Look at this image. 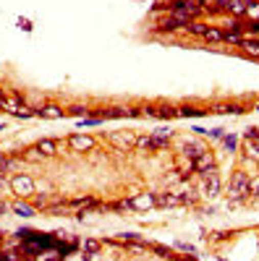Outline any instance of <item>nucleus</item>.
<instances>
[{
	"label": "nucleus",
	"instance_id": "nucleus-1",
	"mask_svg": "<svg viewBox=\"0 0 259 261\" xmlns=\"http://www.w3.org/2000/svg\"><path fill=\"white\" fill-rule=\"evenodd\" d=\"M246 193H249V175L244 170H236L230 183H228V199L230 201H244Z\"/></svg>",
	"mask_w": 259,
	"mask_h": 261
},
{
	"label": "nucleus",
	"instance_id": "nucleus-2",
	"mask_svg": "<svg viewBox=\"0 0 259 261\" xmlns=\"http://www.w3.org/2000/svg\"><path fill=\"white\" fill-rule=\"evenodd\" d=\"M194 170L199 172V175L209 178V175H218V165H215V157H212V151H202V154L194 160Z\"/></svg>",
	"mask_w": 259,
	"mask_h": 261
},
{
	"label": "nucleus",
	"instance_id": "nucleus-3",
	"mask_svg": "<svg viewBox=\"0 0 259 261\" xmlns=\"http://www.w3.org/2000/svg\"><path fill=\"white\" fill-rule=\"evenodd\" d=\"M34 180L29 175H13L11 178V191L18 196V199H29V196L34 193Z\"/></svg>",
	"mask_w": 259,
	"mask_h": 261
},
{
	"label": "nucleus",
	"instance_id": "nucleus-4",
	"mask_svg": "<svg viewBox=\"0 0 259 261\" xmlns=\"http://www.w3.org/2000/svg\"><path fill=\"white\" fill-rule=\"evenodd\" d=\"M68 146L74 151H89V149H95V139L86 134H74V136H68Z\"/></svg>",
	"mask_w": 259,
	"mask_h": 261
},
{
	"label": "nucleus",
	"instance_id": "nucleus-5",
	"mask_svg": "<svg viewBox=\"0 0 259 261\" xmlns=\"http://www.w3.org/2000/svg\"><path fill=\"white\" fill-rule=\"evenodd\" d=\"M131 209H136V212H147V209H152V206H157L155 204V196L152 193H139V196H134L131 201Z\"/></svg>",
	"mask_w": 259,
	"mask_h": 261
},
{
	"label": "nucleus",
	"instance_id": "nucleus-6",
	"mask_svg": "<svg viewBox=\"0 0 259 261\" xmlns=\"http://www.w3.org/2000/svg\"><path fill=\"white\" fill-rule=\"evenodd\" d=\"M136 146H139V149H147V151H157V149H168V141H162V139H155L152 134H149V136H142V139H136Z\"/></svg>",
	"mask_w": 259,
	"mask_h": 261
},
{
	"label": "nucleus",
	"instance_id": "nucleus-7",
	"mask_svg": "<svg viewBox=\"0 0 259 261\" xmlns=\"http://www.w3.org/2000/svg\"><path fill=\"white\" fill-rule=\"evenodd\" d=\"M110 141H113L121 151H128L131 146H136V136H134V134H113Z\"/></svg>",
	"mask_w": 259,
	"mask_h": 261
},
{
	"label": "nucleus",
	"instance_id": "nucleus-8",
	"mask_svg": "<svg viewBox=\"0 0 259 261\" xmlns=\"http://www.w3.org/2000/svg\"><path fill=\"white\" fill-rule=\"evenodd\" d=\"M225 13L233 16V18H244V13H246V0H228V3H225Z\"/></svg>",
	"mask_w": 259,
	"mask_h": 261
},
{
	"label": "nucleus",
	"instance_id": "nucleus-9",
	"mask_svg": "<svg viewBox=\"0 0 259 261\" xmlns=\"http://www.w3.org/2000/svg\"><path fill=\"white\" fill-rule=\"evenodd\" d=\"M181 27H189V21L181 18V16H176V13H170V18H165L162 24H160L162 32H176V29H181Z\"/></svg>",
	"mask_w": 259,
	"mask_h": 261
},
{
	"label": "nucleus",
	"instance_id": "nucleus-10",
	"mask_svg": "<svg viewBox=\"0 0 259 261\" xmlns=\"http://www.w3.org/2000/svg\"><path fill=\"white\" fill-rule=\"evenodd\" d=\"M202 151H207V146H204L202 141H186V144H183V154H186L191 162L197 160V157L202 154Z\"/></svg>",
	"mask_w": 259,
	"mask_h": 261
},
{
	"label": "nucleus",
	"instance_id": "nucleus-11",
	"mask_svg": "<svg viewBox=\"0 0 259 261\" xmlns=\"http://www.w3.org/2000/svg\"><path fill=\"white\" fill-rule=\"evenodd\" d=\"M37 149H39L42 157H55V154H58V141H55V139H42V141L37 144Z\"/></svg>",
	"mask_w": 259,
	"mask_h": 261
},
{
	"label": "nucleus",
	"instance_id": "nucleus-12",
	"mask_svg": "<svg viewBox=\"0 0 259 261\" xmlns=\"http://www.w3.org/2000/svg\"><path fill=\"white\" fill-rule=\"evenodd\" d=\"M239 47H244V53H246V55H251V58H256V60H259V39H256V37H244Z\"/></svg>",
	"mask_w": 259,
	"mask_h": 261
},
{
	"label": "nucleus",
	"instance_id": "nucleus-13",
	"mask_svg": "<svg viewBox=\"0 0 259 261\" xmlns=\"http://www.w3.org/2000/svg\"><path fill=\"white\" fill-rule=\"evenodd\" d=\"M11 212H13V214H18V217H34V214H37V209H34L32 204L21 201V199L11 204Z\"/></svg>",
	"mask_w": 259,
	"mask_h": 261
},
{
	"label": "nucleus",
	"instance_id": "nucleus-14",
	"mask_svg": "<svg viewBox=\"0 0 259 261\" xmlns=\"http://www.w3.org/2000/svg\"><path fill=\"white\" fill-rule=\"evenodd\" d=\"M37 115L48 118V120H58V118H63V110L58 105H45V107H39V110H37Z\"/></svg>",
	"mask_w": 259,
	"mask_h": 261
},
{
	"label": "nucleus",
	"instance_id": "nucleus-15",
	"mask_svg": "<svg viewBox=\"0 0 259 261\" xmlns=\"http://www.w3.org/2000/svg\"><path fill=\"white\" fill-rule=\"evenodd\" d=\"M155 204H157V206H178V204H181V196L160 193V196H155Z\"/></svg>",
	"mask_w": 259,
	"mask_h": 261
},
{
	"label": "nucleus",
	"instance_id": "nucleus-16",
	"mask_svg": "<svg viewBox=\"0 0 259 261\" xmlns=\"http://www.w3.org/2000/svg\"><path fill=\"white\" fill-rule=\"evenodd\" d=\"M215 113H223V115H241L244 107H241V105H215Z\"/></svg>",
	"mask_w": 259,
	"mask_h": 261
},
{
	"label": "nucleus",
	"instance_id": "nucleus-17",
	"mask_svg": "<svg viewBox=\"0 0 259 261\" xmlns=\"http://www.w3.org/2000/svg\"><path fill=\"white\" fill-rule=\"evenodd\" d=\"M204 193H207V196H218V193H220V180H218V175H209V178H207Z\"/></svg>",
	"mask_w": 259,
	"mask_h": 261
},
{
	"label": "nucleus",
	"instance_id": "nucleus-18",
	"mask_svg": "<svg viewBox=\"0 0 259 261\" xmlns=\"http://www.w3.org/2000/svg\"><path fill=\"white\" fill-rule=\"evenodd\" d=\"M249 21H259V0H246V13Z\"/></svg>",
	"mask_w": 259,
	"mask_h": 261
},
{
	"label": "nucleus",
	"instance_id": "nucleus-19",
	"mask_svg": "<svg viewBox=\"0 0 259 261\" xmlns=\"http://www.w3.org/2000/svg\"><path fill=\"white\" fill-rule=\"evenodd\" d=\"M204 110H197V107H181V110H176V118H202Z\"/></svg>",
	"mask_w": 259,
	"mask_h": 261
},
{
	"label": "nucleus",
	"instance_id": "nucleus-20",
	"mask_svg": "<svg viewBox=\"0 0 259 261\" xmlns=\"http://www.w3.org/2000/svg\"><path fill=\"white\" fill-rule=\"evenodd\" d=\"M128 115V110H126V107H110V110H105L100 118L105 120V118H126Z\"/></svg>",
	"mask_w": 259,
	"mask_h": 261
},
{
	"label": "nucleus",
	"instance_id": "nucleus-21",
	"mask_svg": "<svg viewBox=\"0 0 259 261\" xmlns=\"http://www.w3.org/2000/svg\"><path fill=\"white\" fill-rule=\"evenodd\" d=\"M16 165H18L16 157H0V172H11Z\"/></svg>",
	"mask_w": 259,
	"mask_h": 261
},
{
	"label": "nucleus",
	"instance_id": "nucleus-22",
	"mask_svg": "<svg viewBox=\"0 0 259 261\" xmlns=\"http://www.w3.org/2000/svg\"><path fill=\"white\" fill-rule=\"evenodd\" d=\"M244 34H236V32H223V42L225 45H241Z\"/></svg>",
	"mask_w": 259,
	"mask_h": 261
},
{
	"label": "nucleus",
	"instance_id": "nucleus-23",
	"mask_svg": "<svg viewBox=\"0 0 259 261\" xmlns=\"http://www.w3.org/2000/svg\"><path fill=\"white\" fill-rule=\"evenodd\" d=\"M204 39H207V42H223V32H220V29H215V27H207Z\"/></svg>",
	"mask_w": 259,
	"mask_h": 261
},
{
	"label": "nucleus",
	"instance_id": "nucleus-24",
	"mask_svg": "<svg viewBox=\"0 0 259 261\" xmlns=\"http://www.w3.org/2000/svg\"><path fill=\"white\" fill-rule=\"evenodd\" d=\"M191 34H197V37H204V32H207V27L204 24H199V21H189V27H186Z\"/></svg>",
	"mask_w": 259,
	"mask_h": 261
},
{
	"label": "nucleus",
	"instance_id": "nucleus-25",
	"mask_svg": "<svg viewBox=\"0 0 259 261\" xmlns=\"http://www.w3.org/2000/svg\"><path fill=\"white\" fill-rule=\"evenodd\" d=\"M81 248H84V253H97V251H100V241H95V238H86Z\"/></svg>",
	"mask_w": 259,
	"mask_h": 261
},
{
	"label": "nucleus",
	"instance_id": "nucleus-26",
	"mask_svg": "<svg viewBox=\"0 0 259 261\" xmlns=\"http://www.w3.org/2000/svg\"><path fill=\"white\" fill-rule=\"evenodd\" d=\"M155 118H176V107H155Z\"/></svg>",
	"mask_w": 259,
	"mask_h": 261
},
{
	"label": "nucleus",
	"instance_id": "nucleus-27",
	"mask_svg": "<svg viewBox=\"0 0 259 261\" xmlns=\"http://www.w3.org/2000/svg\"><path fill=\"white\" fill-rule=\"evenodd\" d=\"M152 136H155V139H162V141H170V139H173V130H170V128H155Z\"/></svg>",
	"mask_w": 259,
	"mask_h": 261
},
{
	"label": "nucleus",
	"instance_id": "nucleus-28",
	"mask_svg": "<svg viewBox=\"0 0 259 261\" xmlns=\"http://www.w3.org/2000/svg\"><path fill=\"white\" fill-rule=\"evenodd\" d=\"M0 261H27V258L16 251H6V253H0Z\"/></svg>",
	"mask_w": 259,
	"mask_h": 261
},
{
	"label": "nucleus",
	"instance_id": "nucleus-29",
	"mask_svg": "<svg viewBox=\"0 0 259 261\" xmlns=\"http://www.w3.org/2000/svg\"><path fill=\"white\" fill-rule=\"evenodd\" d=\"M152 251H155L157 256H162V258H176V253H173L170 248H165V246H152Z\"/></svg>",
	"mask_w": 259,
	"mask_h": 261
},
{
	"label": "nucleus",
	"instance_id": "nucleus-30",
	"mask_svg": "<svg viewBox=\"0 0 259 261\" xmlns=\"http://www.w3.org/2000/svg\"><path fill=\"white\" fill-rule=\"evenodd\" d=\"M21 160H42V154H39L37 146H32V149H27L24 154H21Z\"/></svg>",
	"mask_w": 259,
	"mask_h": 261
},
{
	"label": "nucleus",
	"instance_id": "nucleus-31",
	"mask_svg": "<svg viewBox=\"0 0 259 261\" xmlns=\"http://www.w3.org/2000/svg\"><path fill=\"white\" fill-rule=\"evenodd\" d=\"M68 113H71V115H76V118H86V113H89V110H86L84 105H74Z\"/></svg>",
	"mask_w": 259,
	"mask_h": 261
},
{
	"label": "nucleus",
	"instance_id": "nucleus-32",
	"mask_svg": "<svg viewBox=\"0 0 259 261\" xmlns=\"http://www.w3.org/2000/svg\"><path fill=\"white\" fill-rule=\"evenodd\" d=\"M249 193L251 196H259V175L256 178H249Z\"/></svg>",
	"mask_w": 259,
	"mask_h": 261
},
{
	"label": "nucleus",
	"instance_id": "nucleus-33",
	"mask_svg": "<svg viewBox=\"0 0 259 261\" xmlns=\"http://www.w3.org/2000/svg\"><path fill=\"white\" fill-rule=\"evenodd\" d=\"M259 139V128H249L246 130V141H256Z\"/></svg>",
	"mask_w": 259,
	"mask_h": 261
},
{
	"label": "nucleus",
	"instance_id": "nucleus-34",
	"mask_svg": "<svg viewBox=\"0 0 259 261\" xmlns=\"http://www.w3.org/2000/svg\"><path fill=\"white\" fill-rule=\"evenodd\" d=\"M223 144L233 151V149H236V136H223Z\"/></svg>",
	"mask_w": 259,
	"mask_h": 261
},
{
	"label": "nucleus",
	"instance_id": "nucleus-35",
	"mask_svg": "<svg viewBox=\"0 0 259 261\" xmlns=\"http://www.w3.org/2000/svg\"><path fill=\"white\" fill-rule=\"evenodd\" d=\"M6 212H8V206H6L3 201H0V214H6Z\"/></svg>",
	"mask_w": 259,
	"mask_h": 261
},
{
	"label": "nucleus",
	"instance_id": "nucleus-36",
	"mask_svg": "<svg viewBox=\"0 0 259 261\" xmlns=\"http://www.w3.org/2000/svg\"><path fill=\"white\" fill-rule=\"evenodd\" d=\"M176 261H194V258H183V256H176Z\"/></svg>",
	"mask_w": 259,
	"mask_h": 261
},
{
	"label": "nucleus",
	"instance_id": "nucleus-37",
	"mask_svg": "<svg viewBox=\"0 0 259 261\" xmlns=\"http://www.w3.org/2000/svg\"><path fill=\"white\" fill-rule=\"evenodd\" d=\"M254 144H256V146H259V139H256V141H254Z\"/></svg>",
	"mask_w": 259,
	"mask_h": 261
},
{
	"label": "nucleus",
	"instance_id": "nucleus-38",
	"mask_svg": "<svg viewBox=\"0 0 259 261\" xmlns=\"http://www.w3.org/2000/svg\"><path fill=\"white\" fill-rule=\"evenodd\" d=\"M197 3H204V0H197Z\"/></svg>",
	"mask_w": 259,
	"mask_h": 261
},
{
	"label": "nucleus",
	"instance_id": "nucleus-39",
	"mask_svg": "<svg viewBox=\"0 0 259 261\" xmlns=\"http://www.w3.org/2000/svg\"><path fill=\"white\" fill-rule=\"evenodd\" d=\"M256 110H259V105H256Z\"/></svg>",
	"mask_w": 259,
	"mask_h": 261
}]
</instances>
